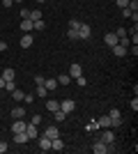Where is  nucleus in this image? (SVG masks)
Masks as SVG:
<instances>
[{
    "label": "nucleus",
    "instance_id": "obj_1",
    "mask_svg": "<svg viewBox=\"0 0 138 154\" xmlns=\"http://www.w3.org/2000/svg\"><path fill=\"white\" fill-rule=\"evenodd\" d=\"M99 140L106 143L108 147H113V145H115V131H113V129H101V136H99Z\"/></svg>",
    "mask_w": 138,
    "mask_h": 154
},
{
    "label": "nucleus",
    "instance_id": "obj_2",
    "mask_svg": "<svg viewBox=\"0 0 138 154\" xmlns=\"http://www.w3.org/2000/svg\"><path fill=\"white\" fill-rule=\"evenodd\" d=\"M108 117H111V129H118L120 124H122V115H120L118 108H113L111 113H108Z\"/></svg>",
    "mask_w": 138,
    "mask_h": 154
},
{
    "label": "nucleus",
    "instance_id": "obj_3",
    "mask_svg": "<svg viewBox=\"0 0 138 154\" xmlns=\"http://www.w3.org/2000/svg\"><path fill=\"white\" fill-rule=\"evenodd\" d=\"M74 108H76V101H74V99H65V101H60V110L67 113V115H69Z\"/></svg>",
    "mask_w": 138,
    "mask_h": 154
},
{
    "label": "nucleus",
    "instance_id": "obj_4",
    "mask_svg": "<svg viewBox=\"0 0 138 154\" xmlns=\"http://www.w3.org/2000/svg\"><path fill=\"white\" fill-rule=\"evenodd\" d=\"M92 37V28L87 23H81L78 26V39H90Z\"/></svg>",
    "mask_w": 138,
    "mask_h": 154
},
{
    "label": "nucleus",
    "instance_id": "obj_5",
    "mask_svg": "<svg viewBox=\"0 0 138 154\" xmlns=\"http://www.w3.org/2000/svg\"><path fill=\"white\" fill-rule=\"evenodd\" d=\"M26 134H28V138H30V140H35V138L39 136V127H37V124H32V122H28Z\"/></svg>",
    "mask_w": 138,
    "mask_h": 154
},
{
    "label": "nucleus",
    "instance_id": "obj_6",
    "mask_svg": "<svg viewBox=\"0 0 138 154\" xmlns=\"http://www.w3.org/2000/svg\"><path fill=\"white\" fill-rule=\"evenodd\" d=\"M32 42H35L32 32H23V37H21V48H30V46H32Z\"/></svg>",
    "mask_w": 138,
    "mask_h": 154
},
{
    "label": "nucleus",
    "instance_id": "obj_7",
    "mask_svg": "<svg viewBox=\"0 0 138 154\" xmlns=\"http://www.w3.org/2000/svg\"><path fill=\"white\" fill-rule=\"evenodd\" d=\"M41 136H46V138H51V140H53V138H58V136H60V129L58 127H46L44 131H41Z\"/></svg>",
    "mask_w": 138,
    "mask_h": 154
},
{
    "label": "nucleus",
    "instance_id": "obj_8",
    "mask_svg": "<svg viewBox=\"0 0 138 154\" xmlns=\"http://www.w3.org/2000/svg\"><path fill=\"white\" fill-rule=\"evenodd\" d=\"M108 149H111V147H108L106 143H101V140H97L94 145H92V152H94V154H106Z\"/></svg>",
    "mask_w": 138,
    "mask_h": 154
},
{
    "label": "nucleus",
    "instance_id": "obj_9",
    "mask_svg": "<svg viewBox=\"0 0 138 154\" xmlns=\"http://www.w3.org/2000/svg\"><path fill=\"white\" fill-rule=\"evenodd\" d=\"M104 44L113 48V46L118 44V35H115V32H106V35H104Z\"/></svg>",
    "mask_w": 138,
    "mask_h": 154
},
{
    "label": "nucleus",
    "instance_id": "obj_10",
    "mask_svg": "<svg viewBox=\"0 0 138 154\" xmlns=\"http://www.w3.org/2000/svg\"><path fill=\"white\" fill-rule=\"evenodd\" d=\"M26 127H28V122L21 117V120H14V124H12V131L14 134H19V131H26Z\"/></svg>",
    "mask_w": 138,
    "mask_h": 154
},
{
    "label": "nucleus",
    "instance_id": "obj_11",
    "mask_svg": "<svg viewBox=\"0 0 138 154\" xmlns=\"http://www.w3.org/2000/svg\"><path fill=\"white\" fill-rule=\"evenodd\" d=\"M69 76H72V78H78V76H83V67H81L78 62H74L72 67H69Z\"/></svg>",
    "mask_w": 138,
    "mask_h": 154
},
{
    "label": "nucleus",
    "instance_id": "obj_12",
    "mask_svg": "<svg viewBox=\"0 0 138 154\" xmlns=\"http://www.w3.org/2000/svg\"><path fill=\"white\" fill-rule=\"evenodd\" d=\"M37 140H39L41 152H48V149H51V138H46V136H37Z\"/></svg>",
    "mask_w": 138,
    "mask_h": 154
},
{
    "label": "nucleus",
    "instance_id": "obj_13",
    "mask_svg": "<svg viewBox=\"0 0 138 154\" xmlns=\"http://www.w3.org/2000/svg\"><path fill=\"white\" fill-rule=\"evenodd\" d=\"M28 140H30V138H28L26 131H19V134H14V143H16V145H26Z\"/></svg>",
    "mask_w": 138,
    "mask_h": 154
},
{
    "label": "nucleus",
    "instance_id": "obj_14",
    "mask_svg": "<svg viewBox=\"0 0 138 154\" xmlns=\"http://www.w3.org/2000/svg\"><path fill=\"white\" fill-rule=\"evenodd\" d=\"M97 124H99V129H111V117H108V115H99Z\"/></svg>",
    "mask_w": 138,
    "mask_h": 154
},
{
    "label": "nucleus",
    "instance_id": "obj_15",
    "mask_svg": "<svg viewBox=\"0 0 138 154\" xmlns=\"http://www.w3.org/2000/svg\"><path fill=\"white\" fill-rule=\"evenodd\" d=\"M127 53H129V48H124V46H120V44L113 46V55H115V58H124Z\"/></svg>",
    "mask_w": 138,
    "mask_h": 154
},
{
    "label": "nucleus",
    "instance_id": "obj_16",
    "mask_svg": "<svg viewBox=\"0 0 138 154\" xmlns=\"http://www.w3.org/2000/svg\"><path fill=\"white\" fill-rule=\"evenodd\" d=\"M46 110H51V113L60 110V101H55V99H46Z\"/></svg>",
    "mask_w": 138,
    "mask_h": 154
},
{
    "label": "nucleus",
    "instance_id": "obj_17",
    "mask_svg": "<svg viewBox=\"0 0 138 154\" xmlns=\"http://www.w3.org/2000/svg\"><path fill=\"white\" fill-rule=\"evenodd\" d=\"M51 149H58V152H62V149H65V143H62V138H53L51 140Z\"/></svg>",
    "mask_w": 138,
    "mask_h": 154
},
{
    "label": "nucleus",
    "instance_id": "obj_18",
    "mask_svg": "<svg viewBox=\"0 0 138 154\" xmlns=\"http://www.w3.org/2000/svg\"><path fill=\"white\" fill-rule=\"evenodd\" d=\"M44 88L48 92H53L55 88H58V81H55V78H44Z\"/></svg>",
    "mask_w": 138,
    "mask_h": 154
},
{
    "label": "nucleus",
    "instance_id": "obj_19",
    "mask_svg": "<svg viewBox=\"0 0 138 154\" xmlns=\"http://www.w3.org/2000/svg\"><path fill=\"white\" fill-rule=\"evenodd\" d=\"M21 32H32V21L30 19H21Z\"/></svg>",
    "mask_w": 138,
    "mask_h": 154
},
{
    "label": "nucleus",
    "instance_id": "obj_20",
    "mask_svg": "<svg viewBox=\"0 0 138 154\" xmlns=\"http://www.w3.org/2000/svg\"><path fill=\"white\" fill-rule=\"evenodd\" d=\"M55 81H58V85H69L72 83V76H69V74H60Z\"/></svg>",
    "mask_w": 138,
    "mask_h": 154
},
{
    "label": "nucleus",
    "instance_id": "obj_21",
    "mask_svg": "<svg viewBox=\"0 0 138 154\" xmlns=\"http://www.w3.org/2000/svg\"><path fill=\"white\" fill-rule=\"evenodd\" d=\"M35 97H39V99H46V97H48V90H46L44 85H37V90H35Z\"/></svg>",
    "mask_w": 138,
    "mask_h": 154
},
{
    "label": "nucleus",
    "instance_id": "obj_22",
    "mask_svg": "<svg viewBox=\"0 0 138 154\" xmlns=\"http://www.w3.org/2000/svg\"><path fill=\"white\" fill-rule=\"evenodd\" d=\"M23 115H26V110L21 108V106H16V108H12V117H14V120H21V117H23Z\"/></svg>",
    "mask_w": 138,
    "mask_h": 154
},
{
    "label": "nucleus",
    "instance_id": "obj_23",
    "mask_svg": "<svg viewBox=\"0 0 138 154\" xmlns=\"http://www.w3.org/2000/svg\"><path fill=\"white\" fill-rule=\"evenodd\" d=\"M14 76H16V71H14V69H12V67H7V69H5V71H2V78H5V81H12V78H14Z\"/></svg>",
    "mask_w": 138,
    "mask_h": 154
},
{
    "label": "nucleus",
    "instance_id": "obj_24",
    "mask_svg": "<svg viewBox=\"0 0 138 154\" xmlns=\"http://www.w3.org/2000/svg\"><path fill=\"white\" fill-rule=\"evenodd\" d=\"M12 97H14V101H23V97H26V92L16 88V90H12Z\"/></svg>",
    "mask_w": 138,
    "mask_h": 154
},
{
    "label": "nucleus",
    "instance_id": "obj_25",
    "mask_svg": "<svg viewBox=\"0 0 138 154\" xmlns=\"http://www.w3.org/2000/svg\"><path fill=\"white\" fill-rule=\"evenodd\" d=\"M53 117H55V122L62 124V122L67 120V113H62V110H55V113H53Z\"/></svg>",
    "mask_w": 138,
    "mask_h": 154
},
{
    "label": "nucleus",
    "instance_id": "obj_26",
    "mask_svg": "<svg viewBox=\"0 0 138 154\" xmlns=\"http://www.w3.org/2000/svg\"><path fill=\"white\" fill-rule=\"evenodd\" d=\"M97 129H99L97 120H92V122H90V124H87V127H85V131H87V134H94V131H97Z\"/></svg>",
    "mask_w": 138,
    "mask_h": 154
},
{
    "label": "nucleus",
    "instance_id": "obj_27",
    "mask_svg": "<svg viewBox=\"0 0 138 154\" xmlns=\"http://www.w3.org/2000/svg\"><path fill=\"white\" fill-rule=\"evenodd\" d=\"M44 28H46L44 19H39V21H32V30H44Z\"/></svg>",
    "mask_w": 138,
    "mask_h": 154
},
{
    "label": "nucleus",
    "instance_id": "obj_28",
    "mask_svg": "<svg viewBox=\"0 0 138 154\" xmlns=\"http://www.w3.org/2000/svg\"><path fill=\"white\" fill-rule=\"evenodd\" d=\"M39 19H41L39 9H30V21H39Z\"/></svg>",
    "mask_w": 138,
    "mask_h": 154
},
{
    "label": "nucleus",
    "instance_id": "obj_29",
    "mask_svg": "<svg viewBox=\"0 0 138 154\" xmlns=\"http://www.w3.org/2000/svg\"><path fill=\"white\" fill-rule=\"evenodd\" d=\"M5 90H7V92L16 90V83H14V78H12V81H5Z\"/></svg>",
    "mask_w": 138,
    "mask_h": 154
},
{
    "label": "nucleus",
    "instance_id": "obj_30",
    "mask_svg": "<svg viewBox=\"0 0 138 154\" xmlns=\"http://www.w3.org/2000/svg\"><path fill=\"white\" fill-rule=\"evenodd\" d=\"M78 26H81L78 19H69V28H72V30H78Z\"/></svg>",
    "mask_w": 138,
    "mask_h": 154
},
{
    "label": "nucleus",
    "instance_id": "obj_31",
    "mask_svg": "<svg viewBox=\"0 0 138 154\" xmlns=\"http://www.w3.org/2000/svg\"><path fill=\"white\" fill-rule=\"evenodd\" d=\"M67 37L69 39H78V30H72V28H69V30H67Z\"/></svg>",
    "mask_w": 138,
    "mask_h": 154
},
{
    "label": "nucleus",
    "instance_id": "obj_32",
    "mask_svg": "<svg viewBox=\"0 0 138 154\" xmlns=\"http://www.w3.org/2000/svg\"><path fill=\"white\" fill-rule=\"evenodd\" d=\"M129 9H131V12H138V0H129Z\"/></svg>",
    "mask_w": 138,
    "mask_h": 154
},
{
    "label": "nucleus",
    "instance_id": "obj_33",
    "mask_svg": "<svg viewBox=\"0 0 138 154\" xmlns=\"http://www.w3.org/2000/svg\"><path fill=\"white\" fill-rule=\"evenodd\" d=\"M74 81H76V83L81 85V88H85L87 85V81H85V76H78V78H74Z\"/></svg>",
    "mask_w": 138,
    "mask_h": 154
},
{
    "label": "nucleus",
    "instance_id": "obj_34",
    "mask_svg": "<svg viewBox=\"0 0 138 154\" xmlns=\"http://www.w3.org/2000/svg\"><path fill=\"white\" fill-rule=\"evenodd\" d=\"M21 19H30V9H28V7L21 9Z\"/></svg>",
    "mask_w": 138,
    "mask_h": 154
},
{
    "label": "nucleus",
    "instance_id": "obj_35",
    "mask_svg": "<svg viewBox=\"0 0 138 154\" xmlns=\"http://www.w3.org/2000/svg\"><path fill=\"white\" fill-rule=\"evenodd\" d=\"M115 5H118L120 9H124V7L129 5V0H115Z\"/></svg>",
    "mask_w": 138,
    "mask_h": 154
},
{
    "label": "nucleus",
    "instance_id": "obj_36",
    "mask_svg": "<svg viewBox=\"0 0 138 154\" xmlns=\"http://www.w3.org/2000/svg\"><path fill=\"white\" fill-rule=\"evenodd\" d=\"M131 9H129V7H124V9H122V16H124V19H131Z\"/></svg>",
    "mask_w": 138,
    "mask_h": 154
},
{
    "label": "nucleus",
    "instance_id": "obj_37",
    "mask_svg": "<svg viewBox=\"0 0 138 154\" xmlns=\"http://www.w3.org/2000/svg\"><path fill=\"white\" fill-rule=\"evenodd\" d=\"M115 35H118V39H120V37H127V30H124V28H118V30H115Z\"/></svg>",
    "mask_w": 138,
    "mask_h": 154
},
{
    "label": "nucleus",
    "instance_id": "obj_38",
    "mask_svg": "<svg viewBox=\"0 0 138 154\" xmlns=\"http://www.w3.org/2000/svg\"><path fill=\"white\" fill-rule=\"evenodd\" d=\"M30 122H32V124H37V127H39V124H41V115H32V120H30Z\"/></svg>",
    "mask_w": 138,
    "mask_h": 154
},
{
    "label": "nucleus",
    "instance_id": "obj_39",
    "mask_svg": "<svg viewBox=\"0 0 138 154\" xmlns=\"http://www.w3.org/2000/svg\"><path fill=\"white\" fill-rule=\"evenodd\" d=\"M35 83H37V85H44V76H41V74H37V76H35Z\"/></svg>",
    "mask_w": 138,
    "mask_h": 154
},
{
    "label": "nucleus",
    "instance_id": "obj_40",
    "mask_svg": "<svg viewBox=\"0 0 138 154\" xmlns=\"http://www.w3.org/2000/svg\"><path fill=\"white\" fill-rule=\"evenodd\" d=\"M23 101H26V103H32L35 101V94H26V97H23Z\"/></svg>",
    "mask_w": 138,
    "mask_h": 154
},
{
    "label": "nucleus",
    "instance_id": "obj_41",
    "mask_svg": "<svg viewBox=\"0 0 138 154\" xmlns=\"http://www.w3.org/2000/svg\"><path fill=\"white\" fill-rule=\"evenodd\" d=\"M131 110H133V113H136V110H138V99H136V97H133V99H131Z\"/></svg>",
    "mask_w": 138,
    "mask_h": 154
},
{
    "label": "nucleus",
    "instance_id": "obj_42",
    "mask_svg": "<svg viewBox=\"0 0 138 154\" xmlns=\"http://www.w3.org/2000/svg\"><path fill=\"white\" fill-rule=\"evenodd\" d=\"M5 152H7V143L0 140V154H5Z\"/></svg>",
    "mask_w": 138,
    "mask_h": 154
},
{
    "label": "nucleus",
    "instance_id": "obj_43",
    "mask_svg": "<svg viewBox=\"0 0 138 154\" xmlns=\"http://www.w3.org/2000/svg\"><path fill=\"white\" fill-rule=\"evenodd\" d=\"M2 51H7V42H5V39H0V53H2Z\"/></svg>",
    "mask_w": 138,
    "mask_h": 154
},
{
    "label": "nucleus",
    "instance_id": "obj_44",
    "mask_svg": "<svg viewBox=\"0 0 138 154\" xmlns=\"http://www.w3.org/2000/svg\"><path fill=\"white\" fill-rule=\"evenodd\" d=\"M0 2H2L5 7H12V5H14V0H0Z\"/></svg>",
    "mask_w": 138,
    "mask_h": 154
},
{
    "label": "nucleus",
    "instance_id": "obj_45",
    "mask_svg": "<svg viewBox=\"0 0 138 154\" xmlns=\"http://www.w3.org/2000/svg\"><path fill=\"white\" fill-rule=\"evenodd\" d=\"M2 88H5V78L0 76V90H2Z\"/></svg>",
    "mask_w": 138,
    "mask_h": 154
},
{
    "label": "nucleus",
    "instance_id": "obj_46",
    "mask_svg": "<svg viewBox=\"0 0 138 154\" xmlns=\"http://www.w3.org/2000/svg\"><path fill=\"white\" fill-rule=\"evenodd\" d=\"M37 2H39V5H41V2H46V0H37Z\"/></svg>",
    "mask_w": 138,
    "mask_h": 154
},
{
    "label": "nucleus",
    "instance_id": "obj_47",
    "mask_svg": "<svg viewBox=\"0 0 138 154\" xmlns=\"http://www.w3.org/2000/svg\"><path fill=\"white\" fill-rule=\"evenodd\" d=\"M14 2H23V0H14Z\"/></svg>",
    "mask_w": 138,
    "mask_h": 154
}]
</instances>
